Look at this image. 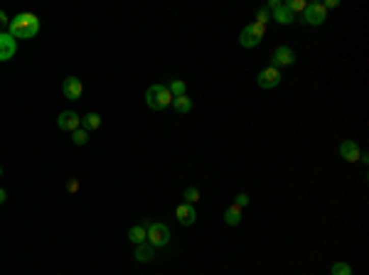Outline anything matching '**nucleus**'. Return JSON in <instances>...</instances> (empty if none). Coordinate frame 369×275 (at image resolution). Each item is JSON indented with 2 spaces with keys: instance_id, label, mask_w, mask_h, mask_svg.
Segmentation results:
<instances>
[{
  "instance_id": "8",
  "label": "nucleus",
  "mask_w": 369,
  "mask_h": 275,
  "mask_svg": "<svg viewBox=\"0 0 369 275\" xmlns=\"http://www.w3.org/2000/svg\"><path fill=\"white\" fill-rule=\"evenodd\" d=\"M62 94H64L67 101H79L82 94H84V84L79 81L76 76H67L64 84H62Z\"/></svg>"
},
{
  "instance_id": "9",
  "label": "nucleus",
  "mask_w": 369,
  "mask_h": 275,
  "mask_svg": "<svg viewBox=\"0 0 369 275\" xmlns=\"http://www.w3.org/2000/svg\"><path fill=\"white\" fill-rule=\"evenodd\" d=\"M57 128L59 130H67V133H74L76 128H82L79 113H74V111H62L59 118H57Z\"/></svg>"
},
{
  "instance_id": "6",
  "label": "nucleus",
  "mask_w": 369,
  "mask_h": 275,
  "mask_svg": "<svg viewBox=\"0 0 369 275\" xmlns=\"http://www.w3.org/2000/svg\"><path fill=\"white\" fill-rule=\"evenodd\" d=\"M15 54H17V40L10 32L0 30V62H10Z\"/></svg>"
},
{
  "instance_id": "13",
  "label": "nucleus",
  "mask_w": 369,
  "mask_h": 275,
  "mask_svg": "<svg viewBox=\"0 0 369 275\" xmlns=\"http://www.w3.org/2000/svg\"><path fill=\"white\" fill-rule=\"evenodd\" d=\"M258 42H261V37L254 32L251 25H246V28L242 30V35H239V44H242L244 49H251V47H256Z\"/></svg>"
},
{
  "instance_id": "28",
  "label": "nucleus",
  "mask_w": 369,
  "mask_h": 275,
  "mask_svg": "<svg viewBox=\"0 0 369 275\" xmlns=\"http://www.w3.org/2000/svg\"><path fill=\"white\" fill-rule=\"evenodd\" d=\"M8 22H10V17L5 15V10H0V28H8Z\"/></svg>"
},
{
  "instance_id": "12",
  "label": "nucleus",
  "mask_w": 369,
  "mask_h": 275,
  "mask_svg": "<svg viewBox=\"0 0 369 275\" xmlns=\"http://www.w3.org/2000/svg\"><path fill=\"white\" fill-rule=\"evenodd\" d=\"M155 248L150 246V243H148V241H145V243H138V246H136V253H133V258H136V261L138 263H150L153 261V258H155Z\"/></svg>"
},
{
  "instance_id": "25",
  "label": "nucleus",
  "mask_w": 369,
  "mask_h": 275,
  "mask_svg": "<svg viewBox=\"0 0 369 275\" xmlns=\"http://www.w3.org/2000/svg\"><path fill=\"white\" fill-rule=\"evenodd\" d=\"M234 204H236V206H246V204H249V194L239 192V194H236V202H234Z\"/></svg>"
},
{
  "instance_id": "2",
  "label": "nucleus",
  "mask_w": 369,
  "mask_h": 275,
  "mask_svg": "<svg viewBox=\"0 0 369 275\" xmlns=\"http://www.w3.org/2000/svg\"><path fill=\"white\" fill-rule=\"evenodd\" d=\"M143 226L148 231V243L155 248H165L170 243V226L168 224H160V221H150V219H143Z\"/></svg>"
},
{
  "instance_id": "15",
  "label": "nucleus",
  "mask_w": 369,
  "mask_h": 275,
  "mask_svg": "<svg viewBox=\"0 0 369 275\" xmlns=\"http://www.w3.org/2000/svg\"><path fill=\"white\" fill-rule=\"evenodd\" d=\"M224 224H227V226H239V224H242V206H236V204L227 206V211H224Z\"/></svg>"
},
{
  "instance_id": "22",
  "label": "nucleus",
  "mask_w": 369,
  "mask_h": 275,
  "mask_svg": "<svg viewBox=\"0 0 369 275\" xmlns=\"http://www.w3.org/2000/svg\"><path fill=\"white\" fill-rule=\"evenodd\" d=\"M182 197H184V204L195 206L199 202V189H197V187H187V189L182 192Z\"/></svg>"
},
{
  "instance_id": "3",
  "label": "nucleus",
  "mask_w": 369,
  "mask_h": 275,
  "mask_svg": "<svg viewBox=\"0 0 369 275\" xmlns=\"http://www.w3.org/2000/svg\"><path fill=\"white\" fill-rule=\"evenodd\" d=\"M145 103H148V108H153V111H165L168 106H172V94L168 91V84H153V86H148Z\"/></svg>"
},
{
  "instance_id": "21",
  "label": "nucleus",
  "mask_w": 369,
  "mask_h": 275,
  "mask_svg": "<svg viewBox=\"0 0 369 275\" xmlns=\"http://www.w3.org/2000/svg\"><path fill=\"white\" fill-rule=\"evenodd\" d=\"M283 5H285V10H288L291 15H298V13L305 10L308 3H303V0H288V3H283Z\"/></svg>"
},
{
  "instance_id": "11",
  "label": "nucleus",
  "mask_w": 369,
  "mask_h": 275,
  "mask_svg": "<svg viewBox=\"0 0 369 275\" xmlns=\"http://www.w3.org/2000/svg\"><path fill=\"white\" fill-rule=\"evenodd\" d=\"M359 145H357L355 140H342L340 143V157L345 162H357L359 160Z\"/></svg>"
},
{
  "instance_id": "7",
  "label": "nucleus",
  "mask_w": 369,
  "mask_h": 275,
  "mask_svg": "<svg viewBox=\"0 0 369 275\" xmlns=\"http://www.w3.org/2000/svg\"><path fill=\"white\" fill-rule=\"evenodd\" d=\"M256 84L261 86V89H276L278 84H281V71L273 67H266L258 71V76H256Z\"/></svg>"
},
{
  "instance_id": "14",
  "label": "nucleus",
  "mask_w": 369,
  "mask_h": 275,
  "mask_svg": "<svg viewBox=\"0 0 369 275\" xmlns=\"http://www.w3.org/2000/svg\"><path fill=\"white\" fill-rule=\"evenodd\" d=\"M128 241L136 243V246H138V243H145V241H148V231H145V226H143V224L130 226V229H128Z\"/></svg>"
},
{
  "instance_id": "23",
  "label": "nucleus",
  "mask_w": 369,
  "mask_h": 275,
  "mask_svg": "<svg viewBox=\"0 0 369 275\" xmlns=\"http://www.w3.org/2000/svg\"><path fill=\"white\" fill-rule=\"evenodd\" d=\"M330 275H352V268H350V263H332Z\"/></svg>"
},
{
  "instance_id": "10",
  "label": "nucleus",
  "mask_w": 369,
  "mask_h": 275,
  "mask_svg": "<svg viewBox=\"0 0 369 275\" xmlns=\"http://www.w3.org/2000/svg\"><path fill=\"white\" fill-rule=\"evenodd\" d=\"M175 216H177V221L182 224V226H192L195 221H197V209L192 204H177V209H175Z\"/></svg>"
},
{
  "instance_id": "24",
  "label": "nucleus",
  "mask_w": 369,
  "mask_h": 275,
  "mask_svg": "<svg viewBox=\"0 0 369 275\" xmlns=\"http://www.w3.org/2000/svg\"><path fill=\"white\" fill-rule=\"evenodd\" d=\"M256 22H258V25H266V22H271V13L266 10V8H261V10L256 13Z\"/></svg>"
},
{
  "instance_id": "30",
  "label": "nucleus",
  "mask_w": 369,
  "mask_h": 275,
  "mask_svg": "<svg viewBox=\"0 0 369 275\" xmlns=\"http://www.w3.org/2000/svg\"><path fill=\"white\" fill-rule=\"evenodd\" d=\"M0 177H3V167H0Z\"/></svg>"
},
{
  "instance_id": "4",
  "label": "nucleus",
  "mask_w": 369,
  "mask_h": 275,
  "mask_svg": "<svg viewBox=\"0 0 369 275\" xmlns=\"http://www.w3.org/2000/svg\"><path fill=\"white\" fill-rule=\"evenodd\" d=\"M325 20H327V10L323 8V3H308L305 10H303V17H300V22L310 25V28H320Z\"/></svg>"
},
{
  "instance_id": "20",
  "label": "nucleus",
  "mask_w": 369,
  "mask_h": 275,
  "mask_svg": "<svg viewBox=\"0 0 369 275\" xmlns=\"http://www.w3.org/2000/svg\"><path fill=\"white\" fill-rule=\"evenodd\" d=\"M71 143H74V145H86V143H89V130L76 128V130L71 133Z\"/></svg>"
},
{
  "instance_id": "27",
  "label": "nucleus",
  "mask_w": 369,
  "mask_h": 275,
  "mask_svg": "<svg viewBox=\"0 0 369 275\" xmlns=\"http://www.w3.org/2000/svg\"><path fill=\"white\" fill-rule=\"evenodd\" d=\"M337 5H340V0H327V3H323V8H325V10H335Z\"/></svg>"
},
{
  "instance_id": "5",
  "label": "nucleus",
  "mask_w": 369,
  "mask_h": 275,
  "mask_svg": "<svg viewBox=\"0 0 369 275\" xmlns=\"http://www.w3.org/2000/svg\"><path fill=\"white\" fill-rule=\"evenodd\" d=\"M293 62H296V52H293L291 47H285V44L276 47V49H273V54H271V67H273V69L291 67Z\"/></svg>"
},
{
  "instance_id": "16",
  "label": "nucleus",
  "mask_w": 369,
  "mask_h": 275,
  "mask_svg": "<svg viewBox=\"0 0 369 275\" xmlns=\"http://www.w3.org/2000/svg\"><path fill=\"white\" fill-rule=\"evenodd\" d=\"M82 128L84 130H99L101 128V116L99 113H86V116H82Z\"/></svg>"
},
{
  "instance_id": "19",
  "label": "nucleus",
  "mask_w": 369,
  "mask_h": 275,
  "mask_svg": "<svg viewBox=\"0 0 369 275\" xmlns=\"http://www.w3.org/2000/svg\"><path fill=\"white\" fill-rule=\"evenodd\" d=\"M168 91L172 94V98H177V96H184V94H187V86H184L182 79H172V81L168 84Z\"/></svg>"
},
{
  "instance_id": "1",
  "label": "nucleus",
  "mask_w": 369,
  "mask_h": 275,
  "mask_svg": "<svg viewBox=\"0 0 369 275\" xmlns=\"http://www.w3.org/2000/svg\"><path fill=\"white\" fill-rule=\"evenodd\" d=\"M8 32L15 40H32L40 32V17L35 13H20L8 22Z\"/></svg>"
},
{
  "instance_id": "29",
  "label": "nucleus",
  "mask_w": 369,
  "mask_h": 275,
  "mask_svg": "<svg viewBox=\"0 0 369 275\" xmlns=\"http://www.w3.org/2000/svg\"><path fill=\"white\" fill-rule=\"evenodd\" d=\"M5 202H8V192L0 187V204H5Z\"/></svg>"
},
{
  "instance_id": "18",
  "label": "nucleus",
  "mask_w": 369,
  "mask_h": 275,
  "mask_svg": "<svg viewBox=\"0 0 369 275\" xmlns=\"http://www.w3.org/2000/svg\"><path fill=\"white\" fill-rule=\"evenodd\" d=\"M172 108L177 111V113H190V111H192V98L187 96V94L172 98Z\"/></svg>"
},
{
  "instance_id": "26",
  "label": "nucleus",
  "mask_w": 369,
  "mask_h": 275,
  "mask_svg": "<svg viewBox=\"0 0 369 275\" xmlns=\"http://www.w3.org/2000/svg\"><path fill=\"white\" fill-rule=\"evenodd\" d=\"M67 189H69V192H79V182H76V179L71 177L69 182H67Z\"/></svg>"
},
{
  "instance_id": "17",
  "label": "nucleus",
  "mask_w": 369,
  "mask_h": 275,
  "mask_svg": "<svg viewBox=\"0 0 369 275\" xmlns=\"http://www.w3.org/2000/svg\"><path fill=\"white\" fill-rule=\"evenodd\" d=\"M271 20H276V22H281V25H291V22L296 20V15H291L288 10H285V5H281L278 10L271 13Z\"/></svg>"
}]
</instances>
